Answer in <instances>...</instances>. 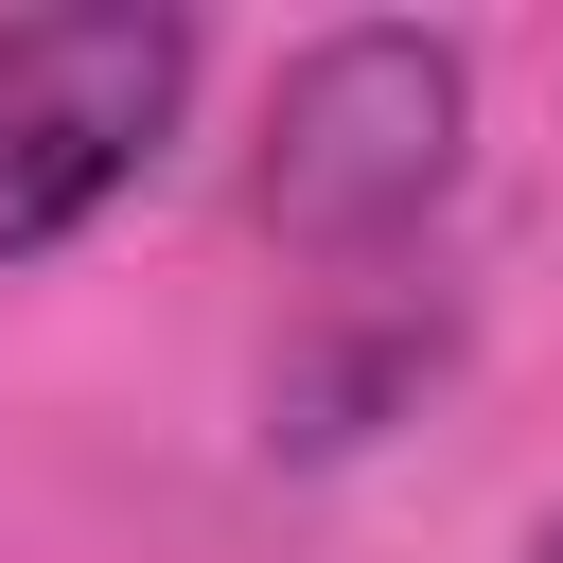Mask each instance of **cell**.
I'll return each instance as SVG.
<instances>
[{
	"label": "cell",
	"instance_id": "1",
	"mask_svg": "<svg viewBox=\"0 0 563 563\" xmlns=\"http://www.w3.org/2000/svg\"><path fill=\"white\" fill-rule=\"evenodd\" d=\"M457 141H475V70L457 35H405V18H352L282 70L264 106V229L282 246H387L457 194Z\"/></svg>",
	"mask_w": 563,
	"mask_h": 563
},
{
	"label": "cell",
	"instance_id": "2",
	"mask_svg": "<svg viewBox=\"0 0 563 563\" xmlns=\"http://www.w3.org/2000/svg\"><path fill=\"white\" fill-rule=\"evenodd\" d=\"M176 106H194V18L176 0H35V18H0V264L70 246L158 158Z\"/></svg>",
	"mask_w": 563,
	"mask_h": 563
},
{
	"label": "cell",
	"instance_id": "3",
	"mask_svg": "<svg viewBox=\"0 0 563 563\" xmlns=\"http://www.w3.org/2000/svg\"><path fill=\"white\" fill-rule=\"evenodd\" d=\"M528 563H563V510H545V545H528Z\"/></svg>",
	"mask_w": 563,
	"mask_h": 563
}]
</instances>
